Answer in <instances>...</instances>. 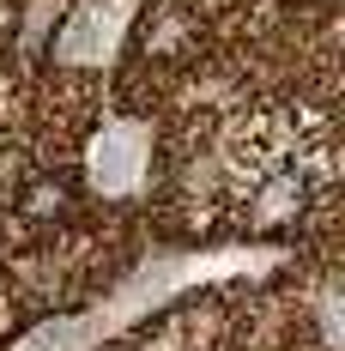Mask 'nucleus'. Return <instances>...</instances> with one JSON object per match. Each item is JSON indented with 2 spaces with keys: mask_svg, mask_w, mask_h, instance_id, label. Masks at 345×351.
Returning <instances> with one entry per match:
<instances>
[{
  "mask_svg": "<svg viewBox=\"0 0 345 351\" xmlns=\"http://www.w3.org/2000/svg\"><path fill=\"white\" fill-rule=\"evenodd\" d=\"M194 43H200V12L188 0H158L145 12V25H139V55L158 61V67L164 61H188Z\"/></svg>",
  "mask_w": 345,
  "mask_h": 351,
  "instance_id": "1",
  "label": "nucleus"
},
{
  "mask_svg": "<svg viewBox=\"0 0 345 351\" xmlns=\"http://www.w3.org/2000/svg\"><path fill=\"white\" fill-rule=\"evenodd\" d=\"M19 218H25V224H67L73 218L67 176H25V182H19Z\"/></svg>",
  "mask_w": 345,
  "mask_h": 351,
  "instance_id": "2",
  "label": "nucleus"
},
{
  "mask_svg": "<svg viewBox=\"0 0 345 351\" xmlns=\"http://www.w3.org/2000/svg\"><path fill=\"white\" fill-rule=\"evenodd\" d=\"M61 19H67V0H19V43L25 49H43Z\"/></svg>",
  "mask_w": 345,
  "mask_h": 351,
  "instance_id": "3",
  "label": "nucleus"
},
{
  "mask_svg": "<svg viewBox=\"0 0 345 351\" xmlns=\"http://www.w3.org/2000/svg\"><path fill=\"white\" fill-rule=\"evenodd\" d=\"M19 182H25V152H0V188L19 194Z\"/></svg>",
  "mask_w": 345,
  "mask_h": 351,
  "instance_id": "4",
  "label": "nucleus"
}]
</instances>
